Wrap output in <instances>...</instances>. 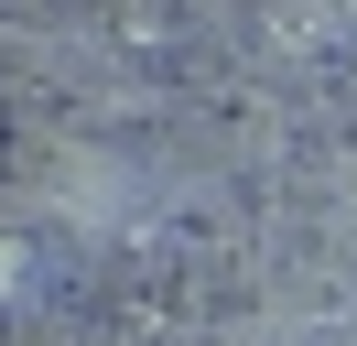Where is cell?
Wrapping results in <instances>:
<instances>
[{
	"label": "cell",
	"instance_id": "obj_1",
	"mask_svg": "<svg viewBox=\"0 0 357 346\" xmlns=\"http://www.w3.org/2000/svg\"><path fill=\"white\" fill-rule=\"evenodd\" d=\"M11 260H22V249H0V292H11V281H22V271H11Z\"/></svg>",
	"mask_w": 357,
	"mask_h": 346
}]
</instances>
